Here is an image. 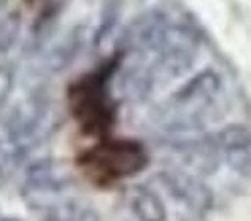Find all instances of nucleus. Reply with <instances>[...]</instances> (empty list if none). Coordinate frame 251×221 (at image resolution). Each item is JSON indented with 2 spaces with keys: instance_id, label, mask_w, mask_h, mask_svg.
Returning a JSON list of instances; mask_svg holds the SVG:
<instances>
[{
  "instance_id": "f257e3e1",
  "label": "nucleus",
  "mask_w": 251,
  "mask_h": 221,
  "mask_svg": "<svg viewBox=\"0 0 251 221\" xmlns=\"http://www.w3.org/2000/svg\"><path fill=\"white\" fill-rule=\"evenodd\" d=\"M68 186H71L68 167L57 159H41V162L27 165V170H25L22 197L30 208L44 210L46 205H51L60 197H65Z\"/></svg>"
},
{
  "instance_id": "f03ea898",
  "label": "nucleus",
  "mask_w": 251,
  "mask_h": 221,
  "mask_svg": "<svg viewBox=\"0 0 251 221\" xmlns=\"http://www.w3.org/2000/svg\"><path fill=\"white\" fill-rule=\"evenodd\" d=\"M84 165L108 178H122V175H132L135 170H141L146 165V154L141 151L138 143H108V146H98L95 151H89L84 156Z\"/></svg>"
},
{
  "instance_id": "7ed1b4c3",
  "label": "nucleus",
  "mask_w": 251,
  "mask_h": 221,
  "mask_svg": "<svg viewBox=\"0 0 251 221\" xmlns=\"http://www.w3.org/2000/svg\"><path fill=\"white\" fill-rule=\"evenodd\" d=\"M41 221H100V219L92 205L81 202L76 197H60L57 202L46 205L41 210Z\"/></svg>"
},
{
  "instance_id": "20e7f679",
  "label": "nucleus",
  "mask_w": 251,
  "mask_h": 221,
  "mask_svg": "<svg viewBox=\"0 0 251 221\" xmlns=\"http://www.w3.org/2000/svg\"><path fill=\"white\" fill-rule=\"evenodd\" d=\"M130 208L135 210V216L141 221H162L165 208L157 199V194H151L149 189H132L130 192Z\"/></svg>"
},
{
  "instance_id": "39448f33",
  "label": "nucleus",
  "mask_w": 251,
  "mask_h": 221,
  "mask_svg": "<svg viewBox=\"0 0 251 221\" xmlns=\"http://www.w3.org/2000/svg\"><path fill=\"white\" fill-rule=\"evenodd\" d=\"M19 148L22 146H14V148H0V186L14 175L19 165Z\"/></svg>"
},
{
  "instance_id": "423d86ee",
  "label": "nucleus",
  "mask_w": 251,
  "mask_h": 221,
  "mask_svg": "<svg viewBox=\"0 0 251 221\" xmlns=\"http://www.w3.org/2000/svg\"><path fill=\"white\" fill-rule=\"evenodd\" d=\"M0 221H17V219H8V216H0Z\"/></svg>"
},
{
  "instance_id": "0eeeda50",
  "label": "nucleus",
  "mask_w": 251,
  "mask_h": 221,
  "mask_svg": "<svg viewBox=\"0 0 251 221\" xmlns=\"http://www.w3.org/2000/svg\"><path fill=\"white\" fill-rule=\"evenodd\" d=\"M0 148H3V143H0Z\"/></svg>"
}]
</instances>
